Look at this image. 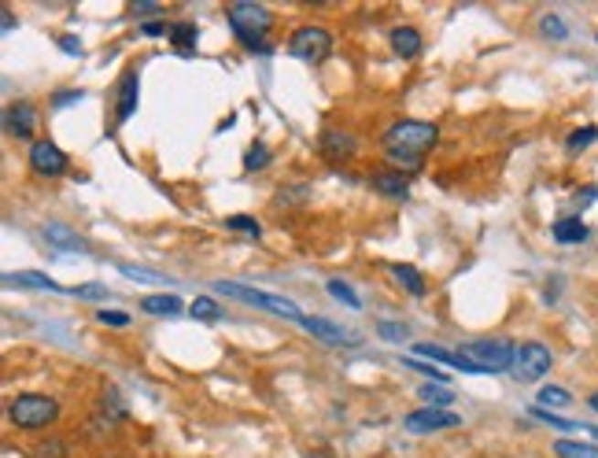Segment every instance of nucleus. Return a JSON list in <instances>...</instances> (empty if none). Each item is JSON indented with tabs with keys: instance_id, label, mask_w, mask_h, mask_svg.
Returning <instances> with one entry per match:
<instances>
[{
	"instance_id": "31",
	"label": "nucleus",
	"mask_w": 598,
	"mask_h": 458,
	"mask_svg": "<svg viewBox=\"0 0 598 458\" xmlns=\"http://www.w3.org/2000/svg\"><path fill=\"white\" fill-rule=\"evenodd\" d=\"M119 270L126 273L130 282H144V285H166V278H163V273H152V270H144V266H130V262H123Z\"/></svg>"
},
{
	"instance_id": "22",
	"label": "nucleus",
	"mask_w": 598,
	"mask_h": 458,
	"mask_svg": "<svg viewBox=\"0 0 598 458\" xmlns=\"http://www.w3.org/2000/svg\"><path fill=\"white\" fill-rule=\"evenodd\" d=\"M414 351L418 355H429V358H440V362H447L451 370H462V374H476L473 366L458 355V351H447V347H440V344H414Z\"/></svg>"
},
{
	"instance_id": "44",
	"label": "nucleus",
	"mask_w": 598,
	"mask_h": 458,
	"mask_svg": "<svg viewBox=\"0 0 598 458\" xmlns=\"http://www.w3.org/2000/svg\"><path fill=\"white\" fill-rule=\"evenodd\" d=\"M598 197V189H583V193H576V204H591Z\"/></svg>"
},
{
	"instance_id": "39",
	"label": "nucleus",
	"mask_w": 598,
	"mask_h": 458,
	"mask_svg": "<svg viewBox=\"0 0 598 458\" xmlns=\"http://www.w3.org/2000/svg\"><path fill=\"white\" fill-rule=\"evenodd\" d=\"M407 366H411V370H418V374H425V378H432L436 385H443V374L436 370V366H425V362H418V358H407Z\"/></svg>"
},
{
	"instance_id": "20",
	"label": "nucleus",
	"mask_w": 598,
	"mask_h": 458,
	"mask_svg": "<svg viewBox=\"0 0 598 458\" xmlns=\"http://www.w3.org/2000/svg\"><path fill=\"white\" fill-rule=\"evenodd\" d=\"M5 285H19V289H45V293H59V285L48 278V273L37 270H23V273H5Z\"/></svg>"
},
{
	"instance_id": "30",
	"label": "nucleus",
	"mask_w": 598,
	"mask_h": 458,
	"mask_svg": "<svg viewBox=\"0 0 598 458\" xmlns=\"http://www.w3.org/2000/svg\"><path fill=\"white\" fill-rule=\"evenodd\" d=\"M226 229H233V233H248L251 240L262 237V226H259L251 215H233V218H226Z\"/></svg>"
},
{
	"instance_id": "47",
	"label": "nucleus",
	"mask_w": 598,
	"mask_h": 458,
	"mask_svg": "<svg viewBox=\"0 0 598 458\" xmlns=\"http://www.w3.org/2000/svg\"><path fill=\"white\" fill-rule=\"evenodd\" d=\"M594 41H598V34H594Z\"/></svg>"
},
{
	"instance_id": "8",
	"label": "nucleus",
	"mask_w": 598,
	"mask_h": 458,
	"mask_svg": "<svg viewBox=\"0 0 598 458\" xmlns=\"http://www.w3.org/2000/svg\"><path fill=\"white\" fill-rule=\"evenodd\" d=\"M27 155H30V170L37 177H63L70 170V159L56 141H34Z\"/></svg>"
},
{
	"instance_id": "28",
	"label": "nucleus",
	"mask_w": 598,
	"mask_h": 458,
	"mask_svg": "<svg viewBox=\"0 0 598 458\" xmlns=\"http://www.w3.org/2000/svg\"><path fill=\"white\" fill-rule=\"evenodd\" d=\"M326 289H329V296H336L344 307H351V311H362V300L355 296V289H351L347 282H340V278H329V285H326Z\"/></svg>"
},
{
	"instance_id": "15",
	"label": "nucleus",
	"mask_w": 598,
	"mask_h": 458,
	"mask_svg": "<svg viewBox=\"0 0 598 458\" xmlns=\"http://www.w3.org/2000/svg\"><path fill=\"white\" fill-rule=\"evenodd\" d=\"M126 399H123V392L115 389V385H108L104 392H100V403H96V414L92 418H100V425H123L126 421Z\"/></svg>"
},
{
	"instance_id": "13",
	"label": "nucleus",
	"mask_w": 598,
	"mask_h": 458,
	"mask_svg": "<svg viewBox=\"0 0 598 458\" xmlns=\"http://www.w3.org/2000/svg\"><path fill=\"white\" fill-rule=\"evenodd\" d=\"M366 181H369L373 193H380L388 200H407L411 197V177L399 174V170H373Z\"/></svg>"
},
{
	"instance_id": "43",
	"label": "nucleus",
	"mask_w": 598,
	"mask_h": 458,
	"mask_svg": "<svg viewBox=\"0 0 598 458\" xmlns=\"http://www.w3.org/2000/svg\"><path fill=\"white\" fill-rule=\"evenodd\" d=\"M59 48L70 52V56H81V41H74V37H67V34L59 37Z\"/></svg>"
},
{
	"instance_id": "36",
	"label": "nucleus",
	"mask_w": 598,
	"mask_h": 458,
	"mask_svg": "<svg viewBox=\"0 0 598 458\" xmlns=\"http://www.w3.org/2000/svg\"><path fill=\"white\" fill-rule=\"evenodd\" d=\"M70 296L89 300V304H100V300H108V289L104 285H78V289H70Z\"/></svg>"
},
{
	"instance_id": "35",
	"label": "nucleus",
	"mask_w": 598,
	"mask_h": 458,
	"mask_svg": "<svg viewBox=\"0 0 598 458\" xmlns=\"http://www.w3.org/2000/svg\"><path fill=\"white\" fill-rule=\"evenodd\" d=\"M377 333L388 344H403L407 340V325H399V322H377Z\"/></svg>"
},
{
	"instance_id": "38",
	"label": "nucleus",
	"mask_w": 598,
	"mask_h": 458,
	"mask_svg": "<svg viewBox=\"0 0 598 458\" xmlns=\"http://www.w3.org/2000/svg\"><path fill=\"white\" fill-rule=\"evenodd\" d=\"M133 16L137 19H155V16H163V8L155 5V0H141V5H133Z\"/></svg>"
},
{
	"instance_id": "18",
	"label": "nucleus",
	"mask_w": 598,
	"mask_h": 458,
	"mask_svg": "<svg viewBox=\"0 0 598 458\" xmlns=\"http://www.w3.org/2000/svg\"><path fill=\"white\" fill-rule=\"evenodd\" d=\"M550 237H554L558 244H583V240L591 237V229H587V226H583L576 215H565V218H558V222H554Z\"/></svg>"
},
{
	"instance_id": "7",
	"label": "nucleus",
	"mask_w": 598,
	"mask_h": 458,
	"mask_svg": "<svg viewBox=\"0 0 598 458\" xmlns=\"http://www.w3.org/2000/svg\"><path fill=\"white\" fill-rule=\"evenodd\" d=\"M288 56L304 63H326L333 56V34L326 27H299L288 37Z\"/></svg>"
},
{
	"instance_id": "32",
	"label": "nucleus",
	"mask_w": 598,
	"mask_h": 458,
	"mask_svg": "<svg viewBox=\"0 0 598 458\" xmlns=\"http://www.w3.org/2000/svg\"><path fill=\"white\" fill-rule=\"evenodd\" d=\"M539 34H543L547 41H565V37H569V27H565L558 16H543V19H539Z\"/></svg>"
},
{
	"instance_id": "37",
	"label": "nucleus",
	"mask_w": 598,
	"mask_h": 458,
	"mask_svg": "<svg viewBox=\"0 0 598 458\" xmlns=\"http://www.w3.org/2000/svg\"><path fill=\"white\" fill-rule=\"evenodd\" d=\"M96 318L104 322V325H119V329H126V325H130V314H126V311H108V307H104V311H100Z\"/></svg>"
},
{
	"instance_id": "45",
	"label": "nucleus",
	"mask_w": 598,
	"mask_h": 458,
	"mask_svg": "<svg viewBox=\"0 0 598 458\" xmlns=\"http://www.w3.org/2000/svg\"><path fill=\"white\" fill-rule=\"evenodd\" d=\"M12 27H16V16H12V12H8V8H5V34H8V30H12Z\"/></svg>"
},
{
	"instance_id": "12",
	"label": "nucleus",
	"mask_w": 598,
	"mask_h": 458,
	"mask_svg": "<svg viewBox=\"0 0 598 458\" xmlns=\"http://www.w3.org/2000/svg\"><path fill=\"white\" fill-rule=\"evenodd\" d=\"M5 122H8V133H12V137H19V141H30V137L37 133L41 112H37V104H30V101H19V104H12V108L5 112Z\"/></svg>"
},
{
	"instance_id": "19",
	"label": "nucleus",
	"mask_w": 598,
	"mask_h": 458,
	"mask_svg": "<svg viewBox=\"0 0 598 458\" xmlns=\"http://www.w3.org/2000/svg\"><path fill=\"white\" fill-rule=\"evenodd\" d=\"M391 278H395L399 285H403L411 296H418V300L429 293V285H425V278H422V270L411 266V262H395V266H391Z\"/></svg>"
},
{
	"instance_id": "3",
	"label": "nucleus",
	"mask_w": 598,
	"mask_h": 458,
	"mask_svg": "<svg viewBox=\"0 0 598 458\" xmlns=\"http://www.w3.org/2000/svg\"><path fill=\"white\" fill-rule=\"evenodd\" d=\"M440 141V126L425 119H399L380 133L384 152H411V155H429Z\"/></svg>"
},
{
	"instance_id": "42",
	"label": "nucleus",
	"mask_w": 598,
	"mask_h": 458,
	"mask_svg": "<svg viewBox=\"0 0 598 458\" xmlns=\"http://www.w3.org/2000/svg\"><path fill=\"white\" fill-rule=\"evenodd\" d=\"M141 34H144V37H166L170 27H163V23H141Z\"/></svg>"
},
{
	"instance_id": "24",
	"label": "nucleus",
	"mask_w": 598,
	"mask_h": 458,
	"mask_svg": "<svg viewBox=\"0 0 598 458\" xmlns=\"http://www.w3.org/2000/svg\"><path fill=\"white\" fill-rule=\"evenodd\" d=\"M418 396H422L425 407H440V410H451V403H454V389H447V385H432V381L422 385Z\"/></svg>"
},
{
	"instance_id": "16",
	"label": "nucleus",
	"mask_w": 598,
	"mask_h": 458,
	"mask_svg": "<svg viewBox=\"0 0 598 458\" xmlns=\"http://www.w3.org/2000/svg\"><path fill=\"white\" fill-rule=\"evenodd\" d=\"M388 45H391V52L399 56V59H414V56H422V34L414 30V27H395L391 34H388Z\"/></svg>"
},
{
	"instance_id": "27",
	"label": "nucleus",
	"mask_w": 598,
	"mask_h": 458,
	"mask_svg": "<svg viewBox=\"0 0 598 458\" xmlns=\"http://www.w3.org/2000/svg\"><path fill=\"white\" fill-rule=\"evenodd\" d=\"M384 163H388V170H399V174H414V170H422V163H425V155H411V152H384Z\"/></svg>"
},
{
	"instance_id": "40",
	"label": "nucleus",
	"mask_w": 598,
	"mask_h": 458,
	"mask_svg": "<svg viewBox=\"0 0 598 458\" xmlns=\"http://www.w3.org/2000/svg\"><path fill=\"white\" fill-rule=\"evenodd\" d=\"M74 101H81V89H59V93L52 97V108H67Z\"/></svg>"
},
{
	"instance_id": "25",
	"label": "nucleus",
	"mask_w": 598,
	"mask_h": 458,
	"mask_svg": "<svg viewBox=\"0 0 598 458\" xmlns=\"http://www.w3.org/2000/svg\"><path fill=\"white\" fill-rule=\"evenodd\" d=\"M554 454H558V458H598V443H583V440H554Z\"/></svg>"
},
{
	"instance_id": "4",
	"label": "nucleus",
	"mask_w": 598,
	"mask_h": 458,
	"mask_svg": "<svg viewBox=\"0 0 598 458\" xmlns=\"http://www.w3.org/2000/svg\"><path fill=\"white\" fill-rule=\"evenodd\" d=\"M8 421L27 429V432H37V429H48L59 421V403L52 396H41V392H23L8 403Z\"/></svg>"
},
{
	"instance_id": "23",
	"label": "nucleus",
	"mask_w": 598,
	"mask_h": 458,
	"mask_svg": "<svg viewBox=\"0 0 598 458\" xmlns=\"http://www.w3.org/2000/svg\"><path fill=\"white\" fill-rule=\"evenodd\" d=\"M166 41L181 52V56H188V52H196V41H199V27L196 23H174L170 27V34H166Z\"/></svg>"
},
{
	"instance_id": "33",
	"label": "nucleus",
	"mask_w": 598,
	"mask_h": 458,
	"mask_svg": "<svg viewBox=\"0 0 598 458\" xmlns=\"http://www.w3.org/2000/svg\"><path fill=\"white\" fill-rule=\"evenodd\" d=\"M266 163H270V148H266L262 141L248 144V152H244V170H262Z\"/></svg>"
},
{
	"instance_id": "1",
	"label": "nucleus",
	"mask_w": 598,
	"mask_h": 458,
	"mask_svg": "<svg viewBox=\"0 0 598 458\" xmlns=\"http://www.w3.org/2000/svg\"><path fill=\"white\" fill-rule=\"evenodd\" d=\"M226 23L237 37V45L251 48V52H266L270 45V30H273V12L266 5H255V0H237V5L226 8Z\"/></svg>"
},
{
	"instance_id": "11",
	"label": "nucleus",
	"mask_w": 598,
	"mask_h": 458,
	"mask_svg": "<svg viewBox=\"0 0 598 458\" xmlns=\"http://www.w3.org/2000/svg\"><path fill=\"white\" fill-rule=\"evenodd\" d=\"M137 89H141V78L137 70H123L119 81H115V126H123L133 112H137Z\"/></svg>"
},
{
	"instance_id": "9",
	"label": "nucleus",
	"mask_w": 598,
	"mask_h": 458,
	"mask_svg": "<svg viewBox=\"0 0 598 458\" xmlns=\"http://www.w3.org/2000/svg\"><path fill=\"white\" fill-rule=\"evenodd\" d=\"M462 425V414L454 410H440V407H422V410H411L403 418V429L414 432V436H425V432H443V429H458Z\"/></svg>"
},
{
	"instance_id": "34",
	"label": "nucleus",
	"mask_w": 598,
	"mask_h": 458,
	"mask_svg": "<svg viewBox=\"0 0 598 458\" xmlns=\"http://www.w3.org/2000/svg\"><path fill=\"white\" fill-rule=\"evenodd\" d=\"M569 403H572V396L565 389H558V385L539 389V407H569Z\"/></svg>"
},
{
	"instance_id": "46",
	"label": "nucleus",
	"mask_w": 598,
	"mask_h": 458,
	"mask_svg": "<svg viewBox=\"0 0 598 458\" xmlns=\"http://www.w3.org/2000/svg\"><path fill=\"white\" fill-rule=\"evenodd\" d=\"M587 407H591V410H598V392H591V396H587Z\"/></svg>"
},
{
	"instance_id": "5",
	"label": "nucleus",
	"mask_w": 598,
	"mask_h": 458,
	"mask_svg": "<svg viewBox=\"0 0 598 458\" xmlns=\"http://www.w3.org/2000/svg\"><path fill=\"white\" fill-rule=\"evenodd\" d=\"M215 293H222V296H233V300H240V304H248V307H259V311H270V314H277V318H288V322H299L304 325L307 322V314L299 311L292 300H281V296H270V293H262V289H251V285H240V282H215Z\"/></svg>"
},
{
	"instance_id": "6",
	"label": "nucleus",
	"mask_w": 598,
	"mask_h": 458,
	"mask_svg": "<svg viewBox=\"0 0 598 458\" xmlns=\"http://www.w3.org/2000/svg\"><path fill=\"white\" fill-rule=\"evenodd\" d=\"M550 366H554V351H550L547 344H539V340H525V344H518V355H514L510 374H514V381L532 385V381H539L543 374H550Z\"/></svg>"
},
{
	"instance_id": "2",
	"label": "nucleus",
	"mask_w": 598,
	"mask_h": 458,
	"mask_svg": "<svg viewBox=\"0 0 598 458\" xmlns=\"http://www.w3.org/2000/svg\"><path fill=\"white\" fill-rule=\"evenodd\" d=\"M458 355L473 366L476 374H507L514 366L518 344L510 336H480V340H465L458 347Z\"/></svg>"
},
{
	"instance_id": "21",
	"label": "nucleus",
	"mask_w": 598,
	"mask_h": 458,
	"mask_svg": "<svg viewBox=\"0 0 598 458\" xmlns=\"http://www.w3.org/2000/svg\"><path fill=\"white\" fill-rule=\"evenodd\" d=\"M181 296H174V293H163V296H144L141 300V311L144 314H159V318H174V314H181Z\"/></svg>"
},
{
	"instance_id": "14",
	"label": "nucleus",
	"mask_w": 598,
	"mask_h": 458,
	"mask_svg": "<svg viewBox=\"0 0 598 458\" xmlns=\"http://www.w3.org/2000/svg\"><path fill=\"white\" fill-rule=\"evenodd\" d=\"M304 329H307L311 336L326 340V344H336V347H358V344H362L358 333H344V329H340L336 322H329V318H311V314H307Z\"/></svg>"
},
{
	"instance_id": "41",
	"label": "nucleus",
	"mask_w": 598,
	"mask_h": 458,
	"mask_svg": "<svg viewBox=\"0 0 598 458\" xmlns=\"http://www.w3.org/2000/svg\"><path fill=\"white\" fill-rule=\"evenodd\" d=\"M37 447H41V458H59L63 454V440H45Z\"/></svg>"
},
{
	"instance_id": "10",
	"label": "nucleus",
	"mask_w": 598,
	"mask_h": 458,
	"mask_svg": "<svg viewBox=\"0 0 598 458\" xmlns=\"http://www.w3.org/2000/svg\"><path fill=\"white\" fill-rule=\"evenodd\" d=\"M318 152H322L329 163H351V159L358 155V141H355V133L329 126V130H322V137H318Z\"/></svg>"
},
{
	"instance_id": "17",
	"label": "nucleus",
	"mask_w": 598,
	"mask_h": 458,
	"mask_svg": "<svg viewBox=\"0 0 598 458\" xmlns=\"http://www.w3.org/2000/svg\"><path fill=\"white\" fill-rule=\"evenodd\" d=\"M45 240L56 248V251H89V244L81 240V233H74L70 226H59V222H48L45 229Z\"/></svg>"
},
{
	"instance_id": "26",
	"label": "nucleus",
	"mask_w": 598,
	"mask_h": 458,
	"mask_svg": "<svg viewBox=\"0 0 598 458\" xmlns=\"http://www.w3.org/2000/svg\"><path fill=\"white\" fill-rule=\"evenodd\" d=\"M188 314H192L196 322H219V318H226L222 304H219V300H211V296H196V300H192V307H188Z\"/></svg>"
},
{
	"instance_id": "29",
	"label": "nucleus",
	"mask_w": 598,
	"mask_h": 458,
	"mask_svg": "<svg viewBox=\"0 0 598 458\" xmlns=\"http://www.w3.org/2000/svg\"><path fill=\"white\" fill-rule=\"evenodd\" d=\"M594 141H598V130H594V126H580V130H572V133L565 137V152L576 155V152H583V148L594 144Z\"/></svg>"
}]
</instances>
